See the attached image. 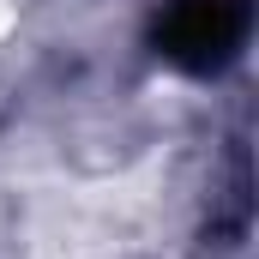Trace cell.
Wrapping results in <instances>:
<instances>
[{
    "instance_id": "obj_1",
    "label": "cell",
    "mask_w": 259,
    "mask_h": 259,
    "mask_svg": "<svg viewBox=\"0 0 259 259\" xmlns=\"http://www.w3.org/2000/svg\"><path fill=\"white\" fill-rule=\"evenodd\" d=\"M247 36V0H169L157 12V55L175 61L181 72H217L235 61Z\"/></svg>"
}]
</instances>
